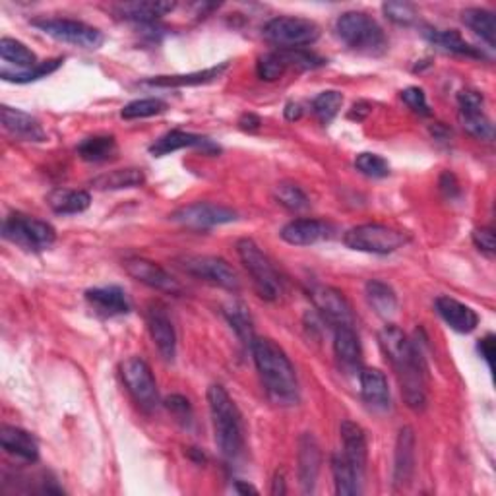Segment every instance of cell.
<instances>
[{
  "mask_svg": "<svg viewBox=\"0 0 496 496\" xmlns=\"http://www.w3.org/2000/svg\"><path fill=\"white\" fill-rule=\"evenodd\" d=\"M379 343L394 367L398 382L405 403L415 411H423L427 405V386H425V363L417 343H413L394 324H388L380 329Z\"/></svg>",
  "mask_w": 496,
  "mask_h": 496,
  "instance_id": "1",
  "label": "cell"
},
{
  "mask_svg": "<svg viewBox=\"0 0 496 496\" xmlns=\"http://www.w3.org/2000/svg\"><path fill=\"white\" fill-rule=\"evenodd\" d=\"M254 365L262 379L268 398L281 408L299 403V379L295 367L279 345L269 338H254L250 343Z\"/></svg>",
  "mask_w": 496,
  "mask_h": 496,
  "instance_id": "2",
  "label": "cell"
},
{
  "mask_svg": "<svg viewBox=\"0 0 496 496\" xmlns=\"http://www.w3.org/2000/svg\"><path fill=\"white\" fill-rule=\"evenodd\" d=\"M208 405L219 452L229 461L238 460L245 452V429L237 403L221 384H212L208 388Z\"/></svg>",
  "mask_w": 496,
  "mask_h": 496,
  "instance_id": "3",
  "label": "cell"
},
{
  "mask_svg": "<svg viewBox=\"0 0 496 496\" xmlns=\"http://www.w3.org/2000/svg\"><path fill=\"white\" fill-rule=\"evenodd\" d=\"M336 34L345 47L367 56H380L388 51V37L380 24L365 12H343L336 20Z\"/></svg>",
  "mask_w": 496,
  "mask_h": 496,
  "instance_id": "4",
  "label": "cell"
},
{
  "mask_svg": "<svg viewBox=\"0 0 496 496\" xmlns=\"http://www.w3.org/2000/svg\"><path fill=\"white\" fill-rule=\"evenodd\" d=\"M410 243V237L382 223L357 225L343 235V245L367 254H392Z\"/></svg>",
  "mask_w": 496,
  "mask_h": 496,
  "instance_id": "5",
  "label": "cell"
},
{
  "mask_svg": "<svg viewBox=\"0 0 496 496\" xmlns=\"http://www.w3.org/2000/svg\"><path fill=\"white\" fill-rule=\"evenodd\" d=\"M237 254L252 278L254 288L266 300H276L281 295V281L274 264L262 252L252 238H240L237 243Z\"/></svg>",
  "mask_w": 496,
  "mask_h": 496,
  "instance_id": "6",
  "label": "cell"
},
{
  "mask_svg": "<svg viewBox=\"0 0 496 496\" xmlns=\"http://www.w3.org/2000/svg\"><path fill=\"white\" fill-rule=\"evenodd\" d=\"M264 39L278 49H305L320 39L317 22L297 16H279L269 20L262 32Z\"/></svg>",
  "mask_w": 496,
  "mask_h": 496,
  "instance_id": "7",
  "label": "cell"
},
{
  "mask_svg": "<svg viewBox=\"0 0 496 496\" xmlns=\"http://www.w3.org/2000/svg\"><path fill=\"white\" fill-rule=\"evenodd\" d=\"M3 237L24 250L39 252L55 245L56 231L47 221L16 212L5 219Z\"/></svg>",
  "mask_w": 496,
  "mask_h": 496,
  "instance_id": "8",
  "label": "cell"
},
{
  "mask_svg": "<svg viewBox=\"0 0 496 496\" xmlns=\"http://www.w3.org/2000/svg\"><path fill=\"white\" fill-rule=\"evenodd\" d=\"M177 262L178 268L192 278L204 279L206 283L218 285V288L228 291L240 289V279L238 274L235 272V268L219 257H209V254H187V257H180Z\"/></svg>",
  "mask_w": 496,
  "mask_h": 496,
  "instance_id": "9",
  "label": "cell"
},
{
  "mask_svg": "<svg viewBox=\"0 0 496 496\" xmlns=\"http://www.w3.org/2000/svg\"><path fill=\"white\" fill-rule=\"evenodd\" d=\"M32 25L45 35L80 49H97L105 41L97 27L70 18H37Z\"/></svg>",
  "mask_w": 496,
  "mask_h": 496,
  "instance_id": "10",
  "label": "cell"
},
{
  "mask_svg": "<svg viewBox=\"0 0 496 496\" xmlns=\"http://www.w3.org/2000/svg\"><path fill=\"white\" fill-rule=\"evenodd\" d=\"M120 377L130 396L144 411H154L159 405V390L154 379V372L142 357H128L120 365Z\"/></svg>",
  "mask_w": 496,
  "mask_h": 496,
  "instance_id": "11",
  "label": "cell"
},
{
  "mask_svg": "<svg viewBox=\"0 0 496 496\" xmlns=\"http://www.w3.org/2000/svg\"><path fill=\"white\" fill-rule=\"evenodd\" d=\"M237 212L228 206L212 204V202H194L175 209L169 216L173 223L183 225L192 231H208L218 225H228L237 221Z\"/></svg>",
  "mask_w": 496,
  "mask_h": 496,
  "instance_id": "12",
  "label": "cell"
},
{
  "mask_svg": "<svg viewBox=\"0 0 496 496\" xmlns=\"http://www.w3.org/2000/svg\"><path fill=\"white\" fill-rule=\"evenodd\" d=\"M485 97L475 89H463L458 96V118L463 130L477 140L491 142L494 138L492 120L483 111Z\"/></svg>",
  "mask_w": 496,
  "mask_h": 496,
  "instance_id": "13",
  "label": "cell"
},
{
  "mask_svg": "<svg viewBox=\"0 0 496 496\" xmlns=\"http://www.w3.org/2000/svg\"><path fill=\"white\" fill-rule=\"evenodd\" d=\"M309 297L312 300L314 309L320 312V317L332 324L334 328L338 326H355V317H353V309L349 305V300L345 299V295L329 285H310Z\"/></svg>",
  "mask_w": 496,
  "mask_h": 496,
  "instance_id": "14",
  "label": "cell"
},
{
  "mask_svg": "<svg viewBox=\"0 0 496 496\" xmlns=\"http://www.w3.org/2000/svg\"><path fill=\"white\" fill-rule=\"evenodd\" d=\"M125 269L130 278L147 285V288L169 293V295H180L183 293V285H180L165 268L159 264L146 260V258H128L125 260Z\"/></svg>",
  "mask_w": 496,
  "mask_h": 496,
  "instance_id": "15",
  "label": "cell"
},
{
  "mask_svg": "<svg viewBox=\"0 0 496 496\" xmlns=\"http://www.w3.org/2000/svg\"><path fill=\"white\" fill-rule=\"evenodd\" d=\"M146 322L159 355L171 363L177 355V334L167 309L159 303H152L146 310Z\"/></svg>",
  "mask_w": 496,
  "mask_h": 496,
  "instance_id": "16",
  "label": "cell"
},
{
  "mask_svg": "<svg viewBox=\"0 0 496 496\" xmlns=\"http://www.w3.org/2000/svg\"><path fill=\"white\" fill-rule=\"evenodd\" d=\"M320 465H322L320 446L310 432H305L299 440V465H297L299 483L305 494H312L314 489H317Z\"/></svg>",
  "mask_w": 496,
  "mask_h": 496,
  "instance_id": "17",
  "label": "cell"
},
{
  "mask_svg": "<svg viewBox=\"0 0 496 496\" xmlns=\"http://www.w3.org/2000/svg\"><path fill=\"white\" fill-rule=\"evenodd\" d=\"M86 300L101 317H123L132 310V300L127 291L118 285H105V288H94L86 291Z\"/></svg>",
  "mask_w": 496,
  "mask_h": 496,
  "instance_id": "18",
  "label": "cell"
},
{
  "mask_svg": "<svg viewBox=\"0 0 496 496\" xmlns=\"http://www.w3.org/2000/svg\"><path fill=\"white\" fill-rule=\"evenodd\" d=\"M185 147H198L206 154H219V146H216L212 140L185 130H171L167 134H163L161 138H157L149 146V154L154 157H165Z\"/></svg>",
  "mask_w": 496,
  "mask_h": 496,
  "instance_id": "19",
  "label": "cell"
},
{
  "mask_svg": "<svg viewBox=\"0 0 496 496\" xmlns=\"http://www.w3.org/2000/svg\"><path fill=\"white\" fill-rule=\"evenodd\" d=\"M281 238L293 247H310L332 237V225L320 219H293L281 229Z\"/></svg>",
  "mask_w": 496,
  "mask_h": 496,
  "instance_id": "20",
  "label": "cell"
},
{
  "mask_svg": "<svg viewBox=\"0 0 496 496\" xmlns=\"http://www.w3.org/2000/svg\"><path fill=\"white\" fill-rule=\"evenodd\" d=\"M0 120H3L5 130L10 132L14 138L24 140V142H45L47 140V132H45L39 120L29 113H24L20 109H14V107H8V105H3V107H0Z\"/></svg>",
  "mask_w": 496,
  "mask_h": 496,
  "instance_id": "21",
  "label": "cell"
},
{
  "mask_svg": "<svg viewBox=\"0 0 496 496\" xmlns=\"http://www.w3.org/2000/svg\"><path fill=\"white\" fill-rule=\"evenodd\" d=\"M360 398L372 411H388L392 405V394H390L388 379L379 369H363L359 372Z\"/></svg>",
  "mask_w": 496,
  "mask_h": 496,
  "instance_id": "22",
  "label": "cell"
},
{
  "mask_svg": "<svg viewBox=\"0 0 496 496\" xmlns=\"http://www.w3.org/2000/svg\"><path fill=\"white\" fill-rule=\"evenodd\" d=\"M434 307H437L439 317L458 334H471L479 326V314L452 297H439L434 300Z\"/></svg>",
  "mask_w": 496,
  "mask_h": 496,
  "instance_id": "23",
  "label": "cell"
},
{
  "mask_svg": "<svg viewBox=\"0 0 496 496\" xmlns=\"http://www.w3.org/2000/svg\"><path fill=\"white\" fill-rule=\"evenodd\" d=\"M341 442H343V456L348 460L355 471L363 477L367 470V458H369V444H367V434L363 427L353 423V420H343L339 427Z\"/></svg>",
  "mask_w": 496,
  "mask_h": 496,
  "instance_id": "24",
  "label": "cell"
},
{
  "mask_svg": "<svg viewBox=\"0 0 496 496\" xmlns=\"http://www.w3.org/2000/svg\"><path fill=\"white\" fill-rule=\"evenodd\" d=\"M334 353L341 369L348 372L360 370V365H363V348H360L353 326L334 328Z\"/></svg>",
  "mask_w": 496,
  "mask_h": 496,
  "instance_id": "25",
  "label": "cell"
},
{
  "mask_svg": "<svg viewBox=\"0 0 496 496\" xmlns=\"http://www.w3.org/2000/svg\"><path fill=\"white\" fill-rule=\"evenodd\" d=\"M415 473V434L411 427H403L398 434L396 442V460H394V485L408 487Z\"/></svg>",
  "mask_w": 496,
  "mask_h": 496,
  "instance_id": "26",
  "label": "cell"
},
{
  "mask_svg": "<svg viewBox=\"0 0 496 496\" xmlns=\"http://www.w3.org/2000/svg\"><path fill=\"white\" fill-rule=\"evenodd\" d=\"M0 444H3V450L6 454L25 463H35L39 460V444L32 437V432H27L24 429L5 425L0 429Z\"/></svg>",
  "mask_w": 496,
  "mask_h": 496,
  "instance_id": "27",
  "label": "cell"
},
{
  "mask_svg": "<svg viewBox=\"0 0 496 496\" xmlns=\"http://www.w3.org/2000/svg\"><path fill=\"white\" fill-rule=\"evenodd\" d=\"M175 8V3H163V0H142V3H125L115 6L120 18L134 24H154L159 18L167 16Z\"/></svg>",
  "mask_w": 496,
  "mask_h": 496,
  "instance_id": "28",
  "label": "cell"
},
{
  "mask_svg": "<svg viewBox=\"0 0 496 496\" xmlns=\"http://www.w3.org/2000/svg\"><path fill=\"white\" fill-rule=\"evenodd\" d=\"M425 39L432 43L434 47H439L446 53L452 55H461V56H471V58H485V53L473 47L471 43L465 41L460 32L456 29H434V27H425L423 32Z\"/></svg>",
  "mask_w": 496,
  "mask_h": 496,
  "instance_id": "29",
  "label": "cell"
},
{
  "mask_svg": "<svg viewBox=\"0 0 496 496\" xmlns=\"http://www.w3.org/2000/svg\"><path fill=\"white\" fill-rule=\"evenodd\" d=\"M229 63H223L214 68H206L200 72H190V74H175V76H156L149 78L144 84L154 86V87H190V86H204L209 82H216L221 74L228 70Z\"/></svg>",
  "mask_w": 496,
  "mask_h": 496,
  "instance_id": "30",
  "label": "cell"
},
{
  "mask_svg": "<svg viewBox=\"0 0 496 496\" xmlns=\"http://www.w3.org/2000/svg\"><path fill=\"white\" fill-rule=\"evenodd\" d=\"M47 204L55 214L60 216H74L82 214L92 204V197L86 190H70V188H55L49 197Z\"/></svg>",
  "mask_w": 496,
  "mask_h": 496,
  "instance_id": "31",
  "label": "cell"
},
{
  "mask_svg": "<svg viewBox=\"0 0 496 496\" xmlns=\"http://www.w3.org/2000/svg\"><path fill=\"white\" fill-rule=\"evenodd\" d=\"M365 293H367L369 305L372 307L374 312L379 314V317L390 319L398 312V295L388 283L380 279H370L367 283Z\"/></svg>",
  "mask_w": 496,
  "mask_h": 496,
  "instance_id": "32",
  "label": "cell"
},
{
  "mask_svg": "<svg viewBox=\"0 0 496 496\" xmlns=\"http://www.w3.org/2000/svg\"><path fill=\"white\" fill-rule=\"evenodd\" d=\"M146 183V175L142 169H115L103 173L92 180V187L97 190H127L138 188Z\"/></svg>",
  "mask_w": 496,
  "mask_h": 496,
  "instance_id": "33",
  "label": "cell"
},
{
  "mask_svg": "<svg viewBox=\"0 0 496 496\" xmlns=\"http://www.w3.org/2000/svg\"><path fill=\"white\" fill-rule=\"evenodd\" d=\"M461 22L465 27H470L471 32L483 39L491 49H494V37H496V22L494 14L485 8H465L461 12Z\"/></svg>",
  "mask_w": 496,
  "mask_h": 496,
  "instance_id": "34",
  "label": "cell"
},
{
  "mask_svg": "<svg viewBox=\"0 0 496 496\" xmlns=\"http://www.w3.org/2000/svg\"><path fill=\"white\" fill-rule=\"evenodd\" d=\"M332 473H334V485L336 492L339 496H355L360 492V477L353 465L345 460L343 454H336L332 458Z\"/></svg>",
  "mask_w": 496,
  "mask_h": 496,
  "instance_id": "35",
  "label": "cell"
},
{
  "mask_svg": "<svg viewBox=\"0 0 496 496\" xmlns=\"http://www.w3.org/2000/svg\"><path fill=\"white\" fill-rule=\"evenodd\" d=\"M223 314H225V319H228L229 326L233 328L237 338L240 339V343L250 348V343L257 336H254V322H252V317H250L247 305L238 303V300H233V303H229L228 307L223 309Z\"/></svg>",
  "mask_w": 496,
  "mask_h": 496,
  "instance_id": "36",
  "label": "cell"
},
{
  "mask_svg": "<svg viewBox=\"0 0 496 496\" xmlns=\"http://www.w3.org/2000/svg\"><path fill=\"white\" fill-rule=\"evenodd\" d=\"M0 58H3L6 65L16 66V70H29L39 65L35 53L29 51L22 41L12 37L0 39Z\"/></svg>",
  "mask_w": 496,
  "mask_h": 496,
  "instance_id": "37",
  "label": "cell"
},
{
  "mask_svg": "<svg viewBox=\"0 0 496 496\" xmlns=\"http://www.w3.org/2000/svg\"><path fill=\"white\" fill-rule=\"evenodd\" d=\"M76 152L89 163L107 161L116 154V140L115 137H89L78 144Z\"/></svg>",
  "mask_w": 496,
  "mask_h": 496,
  "instance_id": "38",
  "label": "cell"
},
{
  "mask_svg": "<svg viewBox=\"0 0 496 496\" xmlns=\"http://www.w3.org/2000/svg\"><path fill=\"white\" fill-rule=\"evenodd\" d=\"M60 65H63V58H51V60H43L37 66L29 68V70H8L3 68L0 70V78L5 82H14V84H29L41 78H47L49 74H53Z\"/></svg>",
  "mask_w": 496,
  "mask_h": 496,
  "instance_id": "39",
  "label": "cell"
},
{
  "mask_svg": "<svg viewBox=\"0 0 496 496\" xmlns=\"http://www.w3.org/2000/svg\"><path fill=\"white\" fill-rule=\"evenodd\" d=\"M341 105H343V94L336 92V89H328V92H322L320 96L314 97L312 113L322 125H329L338 116Z\"/></svg>",
  "mask_w": 496,
  "mask_h": 496,
  "instance_id": "40",
  "label": "cell"
},
{
  "mask_svg": "<svg viewBox=\"0 0 496 496\" xmlns=\"http://www.w3.org/2000/svg\"><path fill=\"white\" fill-rule=\"evenodd\" d=\"M274 197L278 204H281L285 209H289V212H305L310 206V200L305 190L295 183H279L276 187Z\"/></svg>",
  "mask_w": 496,
  "mask_h": 496,
  "instance_id": "41",
  "label": "cell"
},
{
  "mask_svg": "<svg viewBox=\"0 0 496 496\" xmlns=\"http://www.w3.org/2000/svg\"><path fill=\"white\" fill-rule=\"evenodd\" d=\"M167 111V103L157 97H146V99H137L125 105L123 111H120V116L125 120H137V118H147V116H156Z\"/></svg>",
  "mask_w": 496,
  "mask_h": 496,
  "instance_id": "42",
  "label": "cell"
},
{
  "mask_svg": "<svg viewBox=\"0 0 496 496\" xmlns=\"http://www.w3.org/2000/svg\"><path fill=\"white\" fill-rule=\"evenodd\" d=\"M288 70H289V66H288V63H285V58H283V55H281L279 49L262 55L258 58V63H257L258 78L264 80V82H276Z\"/></svg>",
  "mask_w": 496,
  "mask_h": 496,
  "instance_id": "43",
  "label": "cell"
},
{
  "mask_svg": "<svg viewBox=\"0 0 496 496\" xmlns=\"http://www.w3.org/2000/svg\"><path fill=\"white\" fill-rule=\"evenodd\" d=\"M355 167L359 173H363L365 177L370 178H384L390 175V163L379 156V154H359L355 159Z\"/></svg>",
  "mask_w": 496,
  "mask_h": 496,
  "instance_id": "44",
  "label": "cell"
},
{
  "mask_svg": "<svg viewBox=\"0 0 496 496\" xmlns=\"http://www.w3.org/2000/svg\"><path fill=\"white\" fill-rule=\"evenodd\" d=\"M382 12L390 22L400 24V25H411L417 22V16H419L415 6L410 3H384Z\"/></svg>",
  "mask_w": 496,
  "mask_h": 496,
  "instance_id": "45",
  "label": "cell"
},
{
  "mask_svg": "<svg viewBox=\"0 0 496 496\" xmlns=\"http://www.w3.org/2000/svg\"><path fill=\"white\" fill-rule=\"evenodd\" d=\"M165 408H167V411L175 417L177 423H180L183 427L192 425L194 411H192L190 401L185 396H178V394L169 396L167 400H165Z\"/></svg>",
  "mask_w": 496,
  "mask_h": 496,
  "instance_id": "46",
  "label": "cell"
},
{
  "mask_svg": "<svg viewBox=\"0 0 496 496\" xmlns=\"http://www.w3.org/2000/svg\"><path fill=\"white\" fill-rule=\"evenodd\" d=\"M401 101L408 105V107L420 115V116H429L430 115V107L427 103V96L420 87H408L401 92Z\"/></svg>",
  "mask_w": 496,
  "mask_h": 496,
  "instance_id": "47",
  "label": "cell"
},
{
  "mask_svg": "<svg viewBox=\"0 0 496 496\" xmlns=\"http://www.w3.org/2000/svg\"><path fill=\"white\" fill-rule=\"evenodd\" d=\"M473 245L483 252L487 258L494 257V233L491 228H481L473 231Z\"/></svg>",
  "mask_w": 496,
  "mask_h": 496,
  "instance_id": "48",
  "label": "cell"
},
{
  "mask_svg": "<svg viewBox=\"0 0 496 496\" xmlns=\"http://www.w3.org/2000/svg\"><path fill=\"white\" fill-rule=\"evenodd\" d=\"M440 190L444 192V197L450 198V200H454L460 197V185H458V178L452 175V173H444L440 177Z\"/></svg>",
  "mask_w": 496,
  "mask_h": 496,
  "instance_id": "49",
  "label": "cell"
},
{
  "mask_svg": "<svg viewBox=\"0 0 496 496\" xmlns=\"http://www.w3.org/2000/svg\"><path fill=\"white\" fill-rule=\"evenodd\" d=\"M477 351L479 355L483 357V360L487 363L489 369H492V359H494V336L492 334H487L483 339H479L477 343Z\"/></svg>",
  "mask_w": 496,
  "mask_h": 496,
  "instance_id": "50",
  "label": "cell"
},
{
  "mask_svg": "<svg viewBox=\"0 0 496 496\" xmlns=\"http://www.w3.org/2000/svg\"><path fill=\"white\" fill-rule=\"evenodd\" d=\"M238 125H240V128H243V130H257V128H258L262 123H260V118H258L257 115L247 113V115L240 116Z\"/></svg>",
  "mask_w": 496,
  "mask_h": 496,
  "instance_id": "51",
  "label": "cell"
},
{
  "mask_svg": "<svg viewBox=\"0 0 496 496\" xmlns=\"http://www.w3.org/2000/svg\"><path fill=\"white\" fill-rule=\"evenodd\" d=\"M369 113H370V105L365 103V101H360V103H355V105H353V109H351V113H349V118L363 120Z\"/></svg>",
  "mask_w": 496,
  "mask_h": 496,
  "instance_id": "52",
  "label": "cell"
},
{
  "mask_svg": "<svg viewBox=\"0 0 496 496\" xmlns=\"http://www.w3.org/2000/svg\"><path fill=\"white\" fill-rule=\"evenodd\" d=\"M300 116H303V107H300V103H288L285 105V118L288 120H299Z\"/></svg>",
  "mask_w": 496,
  "mask_h": 496,
  "instance_id": "53",
  "label": "cell"
},
{
  "mask_svg": "<svg viewBox=\"0 0 496 496\" xmlns=\"http://www.w3.org/2000/svg\"><path fill=\"white\" fill-rule=\"evenodd\" d=\"M288 492V489H285V477L283 473H276L274 477V483H272V494H285Z\"/></svg>",
  "mask_w": 496,
  "mask_h": 496,
  "instance_id": "54",
  "label": "cell"
},
{
  "mask_svg": "<svg viewBox=\"0 0 496 496\" xmlns=\"http://www.w3.org/2000/svg\"><path fill=\"white\" fill-rule=\"evenodd\" d=\"M235 491L240 492V494H258V489H257V487L247 485V483H243V481H237Z\"/></svg>",
  "mask_w": 496,
  "mask_h": 496,
  "instance_id": "55",
  "label": "cell"
}]
</instances>
